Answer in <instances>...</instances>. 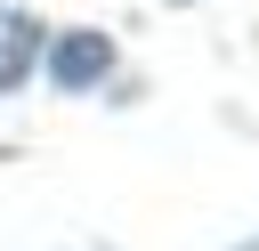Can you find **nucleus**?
Listing matches in <instances>:
<instances>
[{
  "label": "nucleus",
  "instance_id": "2",
  "mask_svg": "<svg viewBox=\"0 0 259 251\" xmlns=\"http://www.w3.org/2000/svg\"><path fill=\"white\" fill-rule=\"evenodd\" d=\"M32 57H40V24L24 8H0V97L32 73Z\"/></svg>",
  "mask_w": 259,
  "mask_h": 251
},
{
  "label": "nucleus",
  "instance_id": "1",
  "mask_svg": "<svg viewBox=\"0 0 259 251\" xmlns=\"http://www.w3.org/2000/svg\"><path fill=\"white\" fill-rule=\"evenodd\" d=\"M49 73H57V89H89V81L113 73V40L105 32H65L49 49Z\"/></svg>",
  "mask_w": 259,
  "mask_h": 251
}]
</instances>
